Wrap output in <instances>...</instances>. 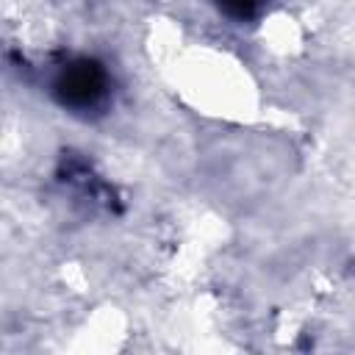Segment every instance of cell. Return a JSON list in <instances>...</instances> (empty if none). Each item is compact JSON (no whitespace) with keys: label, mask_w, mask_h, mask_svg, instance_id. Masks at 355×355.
I'll list each match as a JSON object with an SVG mask.
<instances>
[{"label":"cell","mask_w":355,"mask_h":355,"mask_svg":"<svg viewBox=\"0 0 355 355\" xmlns=\"http://www.w3.org/2000/svg\"><path fill=\"white\" fill-rule=\"evenodd\" d=\"M53 94L69 111H80V114L94 111L108 97V72L94 58H86V55L69 58L55 72Z\"/></svg>","instance_id":"6da1fadb"},{"label":"cell","mask_w":355,"mask_h":355,"mask_svg":"<svg viewBox=\"0 0 355 355\" xmlns=\"http://www.w3.org/2000/svg\"><path fill=\"white\" fill-rule=\"evenodd\" d=\"M263 3H266V0H216V6H219L230 19H239V22L258 17L261 8H263Z\"/></svg>","instance_id":"7a4b0ae2"}]
</instances>
